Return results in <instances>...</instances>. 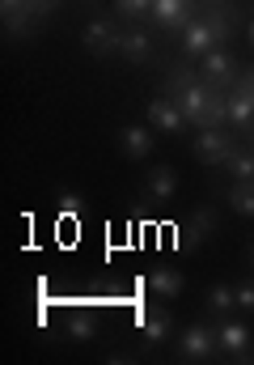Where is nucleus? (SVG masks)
I'll return each mask as SVG.
<instances>
[{"label": "nucleus", "mask_w": 254, "mask_h": 365, "mask_svg": "<svg viewBox=\"0 0 254 365\" xmlns=\"http://www.w3.org/2000/svg\"><path fill=\"white\" fill-rule=\"evenodd\" d=\"M216 353H221V340H216V327H208V323H191L178 336V357L182 361H212Z\"/></svg>", "instance_id": "f257e3e1"}, {"label": "nucleus", "mask_w": 254, "mask_h": 365, "mask_svg": "<svg viewBox=\"0 0 254 365\" xmlns=\"http://www.w3.org/2000/svg\"><path fill=\"white\" fill-rule=\"evenodd\" d=\"M233 153H238L233 136H225L221 128H199V136H195V158H199L203 166H229Z\"/></svg>", "instance_id": "f03ea898"}, {"label": "nucleus", "mask_w": 254, "mask_h": 365, "mask_svg": "<svg viewBox=\"0 0 254 365\" xmlns=\"http://www.w3.org/2000/svg\"><path fill=\"white\" fill-rule=\"evenodd\" d=\"M216 340H221V357H233V361H246L254 357V336L246 323H238V319H225L221 327H216Z\"/></svg>", "instance_id": "7ed1b4c3"}, {"label": "nucleus", "mask_w": 254, "mask_h": 365, "mask_svg": "<svg viewBox=\"0 0 254 365\" xmlns=\"http://www.w3.org/2000/svg\"><path fill=\"white\" fill-rule=\"evenodd\" d=\"M178 47H182V56H186V60H203L212 47H221V38H216V30H212V21H208V17H195V21L178 34Z\"/></svg>", "instance_id": "20e7f679"}, {"label": "nucleus", "mask_w": 254, "mask_h": 365, "mask_svg": "<svg viewBox=\"0 0 254 365\" xmlns=\"http://www.w3.org/2000/svg\"><path fill=\"white\" fill-rule=\"evenodd\" d=\"M153 26H162L169 34H182L195 21V0H153Z\"/></svg>", "instance_id": "39448f33"}, {"label": "nucleus", "mask_w": 254, "mask_h": 365, "mask_svg": "<svg viewBox=\"0 0 254 365\" xmlns=\"http://www.w3.org/2000/svg\"><path fill=\"white\" fill-rule=\"evenodd\" d=\"M233 68H238V64H233V56H229L225 47H212V51L199 60V77H203L212 90H221V93H225V86H238Z\"/></svg>", "instance_id": "423d86ee"}, {"label": "nucleus", "mask_w": 254, "mask_h": 365, "mask_svg": "<svg viewBox=\"0 0 254 365\" xmlns=\"http://www.w3.org/2000/svg\"><path fill=\"white\" fill-rule=\"evenodd\" d=\"M85 51L89 56H115L119 51V38H123V30H115V21L110 17H93L89 26H85Z\"/></svg>", "instance_id": "0eeeda50"}, {"label": "nucleus", "mask_w": 254, "mask_h": 365, "mask_svg": "<svg viewBox=\"0 0 254 365\" xmlns=\"http://www.w3.org/2000/svg\"><path fill=\"white\" fill-rule=\"evenodd\" d=\"M212 93H216V90H212V86H208V81L199 77L195 86H186V90L178 93L174 102H178V110L186 115V123H195V128H203V110H208V102H212Z\"/></svg>", "instance_id": "6e6552de"}, {"label": "nucleus", "mask_w": 254, "mask_h": 365, "mask_svg": "<svg viewBox=\"0 0 254 365\" xmlns=\"http://www.w3.org/2000/svg\"><path fill=\"white\" fill-rule=\"evenodd\" d=\"M140 331H144V344H149V349H157V344H166V340H169L174 319H169L162 306H140Z\"/></svg>", "instance_id": "1a4fd4ad"}, {"label": "nucleus", "mask_w": 254, "mask_h": 365, "mask_svg": "<svg viewBox=\"0 0 254 365\" xmlns=\"http://www.w3.org/2000/svg\"><path fill=\"white\" fill-rule=\"evenodd\" d=\"M149 123H153L157 132H182V128H186V115L178 110V102H174L169 93H162V98L149 102Z\"/></svg>", "instance_id": "9d476101"}, {"label": "nucleus", "mask_w": 254, "mask_h": 365, "mask_svg": "<svg viewBox=\"0 0 254 365\" xmlns=\"http://www.w3.org/2000/svg\"><path fill=\"white\" fill-rule=\"evenodd\" d=\"M212 230H216V208H199V212L186 221V230H182V238H178V251H195L203 238H212Z\"/></svg>", "instance_id": "9b49d317"}, {"label": "nucleus", "mask_w": 254, "mask_h": 365, "mask_svg": "<svg viewBox=\"0 0 254 365\" xmlns=\"http://www.w3.org/2000/svg\"><path fill=\"white\" fill-rule=\"evenodd\" d=\"M119 56L127 60V64H144L149 56H153V38L140 30V26H132V30H123V38H119Z\"/></svg>", "instance_id": "f8f14e48"}, {"label": "nucleus", "mask_w": 254, "mask_h": 365, "mask_svg": "<svg viewBox=\"0 0 254 365\" xmlns=\"http://www.w3.org/2000/svg\"><path fill=\"white\" fill-rule=\"evenodd\" d=\"M144 191H149L153 204H169L174 191H178V175H174V166H153V170H149V182H144Z\"/></svg>", "instance_id": "ddd939ff"}, {"label": "nucleus", "mask_w": 254, "mask_h": 365, "mask_svg": "<svg viewBox=\"0 0 254 365\" xmlns=\"http://www.w3.org/2000/svg\"><path fill=\"white\" fill-rule=\"evenodd\" d=\"M119 149H123L132 162H144V158L153 153V136H149V128H140V123L123 128V132H119Z\"/></svg>", "instance_id": "4468645a"}, {"label": "nucleus", "mask_w": 254, "mask_h": 365, "mask_svg": "<svg viewBox=\"0 0 254 365\" xmlns=\"http://www.w3.org/2000/svg\"><path fill=\"white\" fill-rule=\"evenodd\" d=\"M64 327H68V336H73L77 344H89V340H97V314H93L89 306H77V310L64 319Z\"/></svg>", "instance_id": "2eb2a0df"}, {"label": "nucleus", "mask_w": 254, "mask_h": 365, "mask_svg": "<svg viewBox=\"0 0 254 365\" xmlns=\"http://www.w3.org/2000/svg\"><path fill=\"white\" fill-rule=\"evenodd\" d=\"M149 289H153L162 302H174V297L186 289V280H182V272H174V268H153V276H149Z\"/></svg>", "instance_id": "dca6fc26"}, {"label": "nucleus", "mask_w": 254, "mask_h": 365, "mask_svg": "<svg viewBox=\"0 0 254 365\" xmlns=\"http://www.w3.org/2000/svg\"><path fill=\"white\" fill-rule=\"evenodd\" d=\"M254 123V93L250 90H233L229 93V128H250Z\"/></svg>", "instance_id": "f3484780"}, {"label": "nucleus", "mask_w": 254, "mask_h": 365, "mask_svg": "<svg viewBox=\"0 0 254 365\" xmlns=\"http://www.w3.org/2000/svg\"><path fill=\"white\" fill-rule=\"evenodd\" d=\"M229 208L233 212H242V217H254V179H238L233 187H229Z\"/></svg>", "instance_id": "a211bd4d"}, {"label": "nucleus", "mask_w": 254, "mask_h": 365, "mask_svg": "<svg viewBox=\"0 0 254 365\" xmlns=\"http://www.w3.org/2000/svg\"><path fill=\"white\" fill-rule=\"evenodd\" d=\"M233 306H238V289L233 284H212L208 289V310L212 314H229Z\"/></svg>", "instance_id": "6ab92c4d"}, {"label": "nucleus", "mask_w": 254, "mask_h": 365, "mask_svg": "<svg viewBox=\"0 0 254 365\" xmlns=\"http://www.w3.org/2000/svg\"><path fill=\"white\" fill-rule=\"evenodd\" d=\"M30 17H34V9H30V4H26V9H13V13H4V34H26Z\"/></svg>", "instance_id": "aec40b11"}, {"label": "nucleus", "mask_w": 254, "mask_h": 365, "mask_svg": "<svg viewBox=\"0 0 254 365\" xmlns=\"http://www.w3.org/2000/svg\"><path fill=\"white\" fill-rule=\"evenodd\" d=\"M115 13L136 21V17H149L153 13V0H115Z\"/></svg>", "instance_id": "412c9836"}, {"label": "nucleus", "mask_w": 254, "mask_h": 365, "mask_svg": "<svg viewBox=\"0 0 254 365\" xmlns=\"http://www.w3.org/2000/svg\"><path fill=\"white\" fill-rule=\"evenodd\" d=\"M195 81H199V73H191V68H178V73H169V77H166V93H169V98H178L186 86H195Z\"/></svg>", "instance_id": "4be33fe9"}, {"label": "nucleus", "mask_w": 254, "mask_h": 365, "mask_svg": "<svg viewBox=\"0 0 254 365\" xmlns=\"http://www.w3.org/2000/svg\"><path fill=\"white\" fill-rule=\"evenodd\" d=\"M229 170H233V179H254V153H233Z\"/></svg>", "instance_id": "5701e85b"}, {"label": "nucleus", "mask_w": 254, "mask_h": 365, "mask_svg": "<svg viewBox=\"0 0 254 365\" xmlns=\"http://www.w3.org/2000/svg\"><path fill=\"white\" fill-rule=\"evenodd\" d=\"M238 289V306L246 310V314H254V280H242V284H233Z\"/></svg>", "instance_id": "b1692460"}, {"label": "nucleus", "mask_w": 254, "mask_h": 365, "mask_svg": "<svg viewBox=\"0 0 254 365\" xmlns=\"http://www.w3.org/2000/svg\"><path fill=\"white\" fill-rule=\"evenodd\" d=\"M30 9H34V17H51L60 9V0H30Z\"/></svg>", "instance_id": "393cba45"}, {"label": "nucleus", "mask_w": 254, "mask_h": 365, "mask_svg": "<svg viewBox=\"0 0 254 365\" xmlns=\"http://www.w3.org/2000/svg\"><path fill=\"white\" fill-rule=\"evenodd\" d=\"M81 195H73V191H64V195H60V208H64V212H81Z\"/></svg>", "instance_id": "a878e982"}, {"label": "nucleus", "mask_w": 254, "mask_h": 365, "mask_svg": "<svg viewBox=\"0 0 254 365\" xmlns=\"http://www.w3.org/2000/svg\"><path fill=\"white\" fill-rule=\"evenodd\" d=\"M238 90H250L254 93V68H246V73L238 77Z\"/></svg>", "instance_id": "bb28decb"}, {"label": "nucleus", "mask_w": 254, "mask_h": 365, "mask_svg": "<svg viewBox=\"0 0 254 365\" xmlns=\"http://www.w3.org/2000/svg\"><path fill=\"white\" fill-rule=\"evenodd\" d=\"M30 0H0V13H13V9H26Z\"/></svg>", "instance_id": "cd10ccee"}, {"label": "nucleus", "mask_w": 254, "mask_h": 365, "mask_svg": "<svg viewBox=\"0 0 254 365\" xmlns=\"http://www.w3.org/2000/svg\"><path fill=\"white\" fill-rule=\"evenodd\" d=\"M250 47H254V21H250Z\"/></svg>", "instance_id": "c85d7f7f"}, {"label": "nucleus", "mask_w": 254, "mask_h": 365, "mask_svg": "<svg viewBox=\"0 0 254 365\" xmlns=\"http://www.w3.org/2000/svg\"><path fill=\"white\" fill-rule=\"evenodd\" d=\"M250 140H254V123H250Z\"/></svg>", "instance_id": "c756f323"}, {"label": "nucleus", "mask_w": 254, "mask_h": 365, "mask_svg": "<svg viewBox=\"0 0 254 365\" xmlns=\"http://www.w3.org/2000/svg\"><path fill=\"white\" fill-rule=\"evenodd\" d=\"M208 4H221V0H208Z\"/></svg>", "instance_id": "7c9ffc66"}]
</instances>
